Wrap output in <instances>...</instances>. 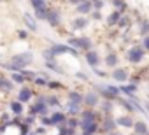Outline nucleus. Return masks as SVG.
Returning a JSON list of instances; mask_svg holds the SVG:
<instances>
[{"mask_svg": "<svg viewBox=\"0 0 149 135\" xmlns=\"http://www.w3.org/2000/svg\"><path fill=\"white\" fill-rule=\"evenodd\" d=\"M105 63H107L109 67H116V65H118V54H116V53H114V54H112V53L107 54V56H105Z\"/></svg>", "mask_w": 149, "mask_h": 135, "instance_id": "nucleus-24", "label": "nucleus"}, {"mask_svg": "<svg viewBox=\"0 0 149 135\" xmlns=\"http://www.w3.org/2000/svg\"><path fill=\"white\" fill-rule=\"evenodd\" d=\"M76 7H77V13L79 14H90L93 11V4L90 2V0H83V2H79Z\"/></svg>", "mask_w": 149, "mask_h": 135, "instance_id": "nucleus-9", "label": "nucleus"}, {"mask_svg": "<svg viewBox=\"0 0 149 135\" xmlns=\"http://www.w3.org/2000/svg\"><path fill=\"white\" fill-rule=\"evenodd\" d=\"M47 86H49L51 90H61V88H63V84H61V83H58V81H49V83H47Z\"/></svg>", "mask_w": 149, "mask_h": 135, "instance_id": "nucleus-28", "label": "nucleus"}, {"mask_svg": "<svg viewBox=\"0 0 149 135\" xmlns=\"http://www.w3.org/2000/svg\"><path fill=\"white\" fill-rule=\"evenodd\" d=\"M112 6H116V7H118V11H119V13H121V11H123V9H125V7H126V6H125V4H123V0H112Z\"/></svg>", "mask_w": 149, "mask_h": 135, "instance_id": "nucleus-30", "label": "nucleus"}, {"mask_svg": "<svg viewBox=\"0 0 149 135\" xmlns=\"http://www.w3.org/2000/svg\"><path fill=\"white\" fill-rule=\"evenodd\" d=\"M142 47H144L146 51H149V35L144 37V40H142Z\"/></svg>", "mask_w": 149, "mask_h": 135, "instance_id": "nucleus-34", "label": "nucleus"}, {"mask_svg": "<svg viewBox=\"0 0 149 135\" xmlns=\"http://www.w3.org/2000/svg\"><path fill=\"white\" fill-rule=\"evenodd\" d=\"M121 19V13L119 11H114V13H111V16H109V19H107V23L109 25H118V21Z\"/></svg>", "mask_w": 149, "mask_h": 135, "instance_id": "nucleus-23", "label": "nucleus"}, {"mask_svg": "<svg viewBox=\"0 0 149 135\" xmlns=\"http://www.w3.org/2000/svg\"><path fill=\"white\" fill-rule=\"evenodd\" d=\"M35 84H39V86H46V84H47V81H46V79H42V77H35Z\"/></svg>", "mask_w": 149, "mask_h": 135, "instance_id": "nucleus-36", "label": "nucleus"}, {"mask_svg": "<svg viewBox=\"0 0 149 135\" xmlns=\"http://www.w3.org/2000/svg\"><path fill=\"white\" fill-rule=\"evenodd\" d=\"M49 119H51V123H53V125H58V123H65L67 116H65L63 112H53Z\"/></svg>", "mask_w": 149, "mask_h": 135, "instance_id": "nucleus-15", "label": "nucleus"}, {"mask_svg": "<svg viewBox=\"0 0 149 135\" xmlns=\"http://www.w3.org/2000/svg\"><path fill=\"white\" fill-rule=\"evenodd\" d=\"M147 109H149V107H147Z\"/></svg>", "mask_w": 149, "mask_h": 135, "instance_id": "nucleus-40", "label": "nucleus"}, {"mask_svg": "<svg viewBox=\"0 0 149 135\" xmlns=\"http://www.w3.org/2000/svg\"><path fill=\"white\" fill-rule=\"evenodd\" d=\"M144 56H146V49L142 46H133L126 51V60L130 63H140L144 60Z\"/></svg>", "mask_w": 149, "mask_h": 135, "instance_id": "nucleus-2", "label": "nucleus"}, {"mask_svg": "<svg viewBox=\"0 0 149 135\" xmlns=\"http://www.w3.org/2000/svg\"><path fill=\"white\" fill-rule=\"evenodd\" d=\"M11 90H13V83L11 81H7L6 77L0 79V91H11Z\"/></svg>", "mask_w": 149, "mask_h": 135, "instance_id": "nucleus-22", "label": "nucleus"}, {"mask_svg": "<svg viewBox=\"0 0 149 135\" xmlns=\"http://www.w3.org/2000/svg\"><path fill=\"white\" fill-rule=\"evenodd\" d=\"M79 2H83V0H70V4H74V6H77Z\"/></svg>", "mask_w": 149, "mask_h": 135, "instance_id": "nucleus-38", "label": "nucleus"}, {"mask_svg": "<svg viewBox=\"0 0 149 135\" xmlns=\"http://www.w3.org/2000/svg\"><path fill=\"white\" fill-rule=\"evenodd\" d=\"M30 4L33 9H39V7H44L46 6V0H30Z\"/></svg>", "mask_w": 149, "mask_h": 135, "instance_id": "nucleus-27", "label": "nucleus"}, {"mask_svg": "<svg viewBox=\"0 0 149 135\" xmlns=\"http://www.w3.org/2000/svg\"><path fill=\"white\" fill-rule=\"evenodd\" d=\"M119 91L126 93V95H128V97L132 98V95H133V93L137 91V84H133V83H132V84H125V86H121V88H119Z\"/></svg>", "mask_w": 149, "mask_h": 135, "instance_id": "nucleus-17", "label": "nucleus"}, {"mask_svg": "<svg viewBox=\"0 0 149 135\" xmlns=\"http://www.w3.org/2000/svg\"><path fill=\"white\" fill-rule=\"evenodd\" d=\"M23 19H25V23H26V26L30 28V32H37V25H35V21H33V18L26 13L25 16H23Z\"/></svg>", "mask_w": 149, "mask_h": 135, "instance_id": "nucleus-19", "label": "nucleus"}, {"mask_svg": "<svg viewBox=\"0 0 149 135\" xmlns=\"http://www.w3.org/2000/svg\"><path fill=\"white\" fill-rule=\"evenodd\" d=\"M90 14L93 16V19H102V13L100 11H91Z\"/></svg>", "mask_w": 149, "mask_h": 135, "instance_id": "nucleus-35", "label": "nucleus"}, {"mask_svg": "<svg viewBox=\"0 0 149 135\" xmlns=\"http://www.w3.org/2000/svg\"><path fill=\"white\" fill-rule=\"evenodd\" d=\"M25 81H26V79L23 77L21 72H14V74H13V83H25Z\"/></svg>", "mask_w": 149, "mask_h": 135, "instance_id": "nucleus-26", "label": "nucleus"}, {"mask_svg": "<svg viewBox=\"0 0 149 135\" xmlns=\"http://www.w3.org/2000/svg\"><path fill=\"white\" fill-rule=\"evenodd\" d=\"M140 33H144V35L149 33V21H142L140 23Z\"/></svg>", "mask_w": 149, "mask_h": 135, "instance_id": "nucleus-29", "label": "nucleus"}, {"mask_svg": "<svg viewBox=\"0 0 149 135\" xmlns=\"http://www.w3.org/2000/svg\"><path fill=\"white\" fill-rule=\"evenodd\" d=\"M84 58H86V63L91 65L93 69H95V67H98V63H100V54H98L97 51H91V49L86 51V56H84Z\"/></svg>", "mask_w": 149, "mask_h": 135, "instance_id": "nucleus-5", "label": "nucleus"}, {"mask_svg": "<svg viewBox=\"0 0 149 135\" xmlns=\"http://www.w3.org/2000/svg\"><path fill=\"white\" fill-rule=\"evenodd\" d=\"M68 44L72 47H77V49H90L91 47V40L86 37H72L68 40Z\"/></svg>", "mask_w": 149, "mask_h": 135, "instance_id": "nucleus-3", "label": "nucleus"}, {"mask_svg": "<svg viewBox=\"0 0 149 135\" xmlns=\"http://www.w3.org/2000/svg\"><path fill=\"white\" fill-rule=\"evenodd\" d=\"M116 125H121V126H125V128H130V126H133V121H132L130 116H121V118L116 119Z\"/></svg>", "mask_w": 149, "mask_h": 135, "instance_id": "nucleus-16", "label": "nucleus"}, {"mask_svg": "<svg viewBox=\"0 0 149 135\" xmlns=\"http://www.w3.org/2000/svg\"><path fill=\"white\" fill-rule=\"evenodd\" d=\"M112 135H121V133H112Z\"/></svg>", "mask_w": 149, "mask_h": 135, "instance_id": "nucleus-39", "label": "nucleus"}, {"mask_svg": "<svg viewBox=\"0 0 149 135\" xmlns=\"http://www.w3.org/2000/svg\"><path fill=\"white\" fill-rule=\"evenodd\" d=\"M98 102H100V97L97 91H90V93L83 95V104H86L88 107H95V105H98Z\"/></svg>", "mask_w": 149, "mask_h": 135, "instance_id": "nucleus-4", "label": "nucleus"}, {"mask_svg": "<svg viewBox=\"0 0 149 135\" xmlns=\"http://www.w3.org/2000/svg\"><path fill=\"white\" fill-rule=\"evenodd\" d=\"M79 125H81V123H79L77 119H68V128H72V130L76 128V126H79Z\"/></svg>", "mask_w": 149, "mask_h": 135, "instance_id": "nucleus-32", "label": "nucleus"}, {"mask_svg": "<svg viewBox=\"0 0 149 135\" xmlns=\"http://www.w3.org/2000/svg\"><path fill=\"white\" fill-rule=\"evenodd\" d=\"M81 126H83V135H93V133H97L98 123L97 121H90V123H81Z\"/></svg>", "mask_w": 149, "mask_h": 135, "instance_id": "nucleus-8", "label": "nucleus"}, {"mask_svg": "<svg viewBox=\"0 0 149 135\" xmlns=\"http://www.w3.org/2000/svg\"><path fill=\"white\" fill-rule=\"evenodd\" d=\"M32 61H33V54H32V53H19V54H14V56H13L9 69L19 72L21 69H25V67L30 65Z\"/></svg>", "mask_w": 149, "mask_h": 135, "instance_id": "nucleus-1", "label": "nucleus"}, {"mask_svg": "<svg viewBox=\"0 0 149 135\" xmlns=\"http://www.w3.org/2000/svg\"><path fill=\"white\" fill-rule=\"evenodd\" d=\"M102 7H104V0H95V4H93V9L95 11H102Z\"/></svg>", "mask_w": 149, "mask_h": 135, "instance_id": "nucleus-31", "label": "nucleus"}, {"mask_svg": "<svg viewBox=\"0 0 149 135\" xmlns=\"http://www.w3.org/2000/svg\"><path fill=\"white\" fill-rule=\"evenodd\" d=\"M102 126H104V130H105V132H112V130H116V121H114L112 118H105Z\"/></svg>", "mask_w": 149, "mask_h": 135, "instance_id": "nucleus-20", "label": "nucleus"}, {"mask_svg": "<svg viewBox=\"0 0 149 135\" xmlns=\"http://www.w3.org/2000/svg\"><path fill=\"white\" fill-rule=\"evenodd\" d=\"M46 104H47V105H58V98H56V97H49Z\"/></svg>", "mask_w": 149, "mask_h": 135, "instance_id": "nucleus-33", "label": "nucleus"}, {"mask_svg": "<svg viewBox=\"0 0 149 135\" xmlns=\"http://www.w3.org/2000/svg\"><path fill=\"white\" fill-rule=\"evenodd\" d=\"M86 25H88V19L83 18V16H81V18H76V19L72 21V28H74V30H81V28H84Z\"/></svg>", "mask_w": 149, "mask_h": 135, "instance_id": "nucleus-13", "label": "nucleus"}, {"mask_svg": "<svg viewBox=\"0 0 149 135\" xmlns=\"http://www.w3.org/2000/svg\"><path fill=\"white\" fill-rule=\"evenodd\" d=\"M68 98H70L72 104H79V105L83 104V95H81L79 91H70V93H68Z\"/></svg>", "mask_w": 149, "mask_h": 135, "instance_id": "nucleus-18", "label": "nucleus"}, {"mask_svg": "<svg viewBox=\"0 0 149 135\" xmlns=\"http://www.w3.org/2000/svg\"><path fill=\"white\" fill-rule=\"evenodd\" d=\"M133 130H135V133H139V135H147V125H146L144 121L133 123Z\"/></svg>", "mask_w": 149, "mask_h": 135, "instance_id": "nucleus-12", "label": "nucleus"}, {"mask_svg": "<svg viewBox=\"0 0 149 135\" xmlns=\"http://www.w3.org/2000/svg\"><path fill=\"white\" fill-rule=\"evenodd\" d=\"M46 21H49V25H51V26H58V23H60V13H58V11L49 9Z\"/></svg>", "mask_w": 149, "mask_h": 135, "instance_id": "nucleus-10", "label": "nucleus"}, {"mask_svg": "<svg viewBox=\"0 0 149 135\" xmlns=\"http://www.w3.org/2000/svg\"><path fill=\"white\" fill-rule=\"evenodd\" d=\"M111 105H112V104H111V100H105V102H104V105H102V109L107 112V111L111 109Z\"/></svg>", "mask_w": 149, "mask_h": 135, "instance_id": "nucleus-37", "label": "nucleus"}, {"mask_svg": "<svg viewBox=\"0 0 149 135\" xmlns=\"http://www.w3.org/2000/svg\"><path fill=\"white\" fill-rule=\"evenodd\" d=\"M47 13H49V9L44 6V7H39V9H35V18L37 19H46L47 18Z\"/></svg>", "mask_w": 149, "mask_h": 135, "instance_id": "nucleus-21", "label": "nucleus"}, {"mask_svg": "<svg viewBox=\"0 0 149 135\" xmlns=\"http://www.w3.org/2000/svg\"><path fill=\"white\" fill-rule=\"evenodd\" d=\"M33 97V93H32V90L28 88V86H23L19 91H18V100L21 102V104H25V102H30V98Z\"/></svg>", "mask_w": 149, "mask_h": 135, "instance_id": "nucleus-6", "label": "nucleus"}, {"mask_svg": "<svg viewBox=\"0 0 149 135\" xmlns=\"http://www.w3.org/2000/svg\"><path fill=\"white\" fill-rule=\"evenodd\" d=\"M90 121H97V114L88 109V111H83L81 112V123H90Z\"/></svg>", "mask_w": 149, "mask_h": 135, "instance_id": "nucleus-11", "label": "nucleus"}, {"mask_svg": "<svg viewBox=\"0 0 149 135\" xmlns=\"http://www.w3.org/2000/svg\"><path fill=\"white\" fill-rule=\"evenodd\" d=\"M111 77L114 81H118V83H125V81H128V72L125 69H114V72L111 74Z\"/></svg>", "mask_w": 149, "mask_h": 135, "instance_id": "nucleus-7", "label": "nucleus"}, {"mask_svg": "<svg viewBox=\"0 0 149 135\" xmlns=\"http://www.w3.org/2000/svg\"><path fill=\"white\" fill-rule=\"evenodd\" d=\"M11 111L16 114V116H21L23 114V104L19 100H13L11 102Z\"/></svg>", "mask_w": 149, "mask_h": 135, "instance_id": "nucleus-14", "label": "nucleus"}, {"mask_svg": "<svg viewBox=\"0 0 149 135\" xmlns=\"http://www.w3.org/2000/svg\"><path fill=\"white\" fill-rule=\"evenodd\" d=\"M79 109H81V105H79V104H72V102H68V111H67V114L76 116V114L79 112Z\"/></svg>", "mask_w": 149, "mask_h": 135, "instance_id": "nucleus-25", "label": "nucleus"}]
</instances>
